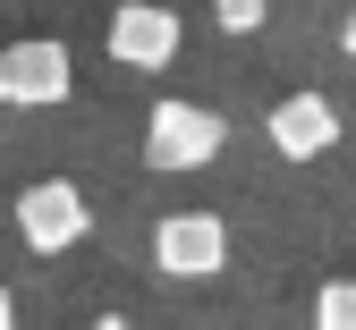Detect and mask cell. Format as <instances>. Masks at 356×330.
Wrapping results in <instances>:
<instances>
[{
  "mask_svg": "<svg viewBox=\"0 0 356 330\" xmlns=\"http://www.w3.org/2000/svg\"><path fill=\"white\" fill-rule=\"evenodd\" d=\"M263 135H272L280 161H323V153L339 145V110L323 102V93H289V102H272Z\"/></svg>",
  "mask_w": 356,
  "mask_h": 330,
  "instance_id": "cell-6",
  "label": "cell"
},
{
  "mask_svg": "<svg viewBox=\"0 0 356 330\" xmlns=\"http://www.w3.org/2000/svg\"><path fill=\"white\" fill-rule=\"evenodd\" d=\"M9 102L26 110H60L68 102V85H76V60H68V42L60 34H34V42H9Z\"/></svg>",
  "mask_w": 356,
  "mask_h": 330,
  "instance_id": "cell-4",
  "label": "cell"
},
{
  "mask_svg": "<svg viewBox=\"0 0 356 330\" xmlns=\"http://www.w3.org/2000/svg\"><path fill=\"white\" fill-rule=\"evenodd\" d=\"M220 34H263V17H272V0H212Z\"/></svg>",
  "mask_w": 356,
  "mask_h": 330,
  "instance_id": "cell-7",
  "label": "cell"
},
{
  "mask_svg": "<svg viewBox=\"0 0 356 330\" xmlns=\"http://www.w3.org/2000/svg\"><path fill=\"white\" fill-rule=\"evenodd\" d=\"M85 229H94V212H85V186L76 178H34L17 195V238L26 254H68Z\"/></svg>",
  "mask_w": 356,
  "mask_h": 330,
  "instance_id": "cell-1",
  "label": "cell"
},
{
  "mask_svg": "<svg viewBox=\"0 0 356 330\" xmlns=\"http://www.w3.org/2000/svg\"><path fill=\"white\" fill-rule=\"evenodd\" d=\"M220 153V119L212 110H195V102H153V119H145V161L153 170H204Z\"/></svg>",
  "mask_w": 356,
  "mask_h": 330,
  "instance_id": "cell-3",
  "label": "cell"
},
{
  "mask_svg": "<svg viewBox=\"0 0 356 330\" xmlns=\"http://www.w3.org/2000/svg\"><path fill=\"white\" fill-rule=\"evenodd\" d=\"M111 60L119 68H170L178 60V17L161 9V0H127V9H111Z\"/></svg>",
  "mask_w": 356,
  "mask_h": 330,
  "instance_id": "cell-5",
  "label": "cell"
},
{
  "mask_svg": "<svg viewBox=\"0 0 356 330\" xmlns=\"http://www.w3.org/2000/svg\"><path fill=\"white\" fill-rule=\"evenodd\" d=\"M9 322H17V305H9V288H0V330H9Z\"/></svg>",
  "mask_w": 356,
  "mask_h": 330,
  "instance_id": "cell-9",
  "label": "cell"
},
{
  "mask_svg": "<svg viewBox=\"0 0 356 330\" xmlns=\"http://www.w3.org/2000/svg\"><path fill=\"white\" fill-rule=\"evenodd\" d=\"M314 322H323V330H348V322H356V297H348V279H331V288H323Z\"/></svg>",
  "mask_w": 356,
  "mask_h": 330,
  "instance_id": "cell-8",
  "label": "cell"
},
{
  "mask_svg": "<svg viewBox=\"0 0 356 330\" xmlns=\"http://www.w3.org/2000/svg\"><path fill=\"white\" fill-rule=\"evenodd\" d=\"M0 102H9V60H0Z\"/></svg>",
  "mask_w": 356,
  "mask_h": 330,
  "instance_id": "cell-10",
  "label": "cell"
},
{
  "mask_svg": "<svg viewBox=\"0 0 356 330\" xmlns=\"http://www.w3.org/2000/svg\"><path fill=\"white\" fill-rule=\"evenodd\" d=\"M153 263L170 279H212L220 263H229V220L220 212H170L153 229Z\"/></svg>",
  "mask_w": 356,
  "mask_h": 330,
  "instance_id": "cell-2",
  "label": "cell"
}]
</instances>
